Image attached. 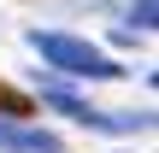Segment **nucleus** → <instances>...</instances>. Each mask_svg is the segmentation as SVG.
<instances>
[{
	"instance_id": "1",
	"label": "nucleus",
	"mask_w": 159,
	"mask_h": 153,
	"mask_svg": "<svg viewBox=\"0 0 159 153\" xmlns=\"http://www.w3.org/2000/svg\"><path fill=\"white\" fill-rule=\"evenodd\" d=\"M30 47L47 59V65H59L65 77H89V83H112V77H124L100 47H89V41H77V35H53V29H30Z\"/></svg>"
},
{
	"instance_id": "2",
	"label": "nucleus",
	"mask_w": 159,
	"mask_h": 153,
	"mask_svg": "<svg viewBox=\"0 0 159 153\" xmlns=\"http://www.w3.org/2000/svg\"><path fill=\"white\" fill-rule=\"evenodd\" d=\"M0 153H59V136L30 124H0Z\"/></svg>"
},
{
	"instance_id": "3",
	"label": "nucleus",
	"mask_w": 159,
	"mask_h": 153,
	"mask_svg": "<svg viewBox=\"0 0 159 153\" xmlns=\"http://www.w3.org/2000/svg\"><path fill=\"white\" fill-rule=\"evenodd\" d=\"M0 112H6V118H30V112H35V100H30L24 88H12V83H0Z\"/></svg>"
},
{
	"instance_id": "4",
	"label": "nucleus",
	"mask_w": 159,
	"mask_h": 153,
	"mask_svg": "<svg viewBox=\"0 0 159 153\" xmlns=\"http://www.w3.org/2000/svg\"><path fill=\"white\" fill-rule=\"evenodd\" d=\"M136 29H153V0H136Z\"/></svg>"
}]
</instances>
